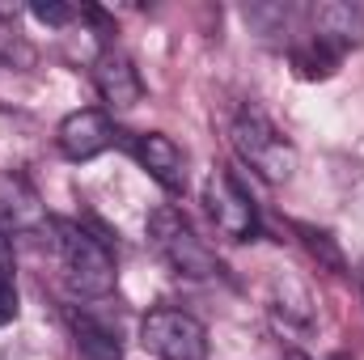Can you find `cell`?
<instances>
[{
  "label": "cell",
  "instance_id": "1",
  "mask_svg": "<svg viewBox=\"0 0 364 360\" xmlns=\"http://www.w3.org/2000/svg\"><path fill=\"white\" fill-rule=\"evenodd\" d=\"M51 246H55V263L77 297L97 301V297L114 292V259L90 229H81L73 221H51Z\"/></svg>",
  "mask_w": 364,
  "mask_h": 360
},
{
  "label": "cell",
  "instance_id": "2",
  "mask_svg": "<svg viewBox=\"0 0 364 360\" xmlns=\"http://www.w3.org/2000/svg\"><path fill=\"white\" fill-rule=\"evenodd\" d=\"M229 140L237 149V157L259 174L263 182H288L296 170V149L292 140L275 127L263 110H237V119L229 123Z\"/></svg>",
  "mask_w": 364,
  "mask_h": 360
},
{
  "label": "cell",
  "instance_id": "3",
  "mask_svg": "<svg viewBox=\"0 0 364 360\" xmlns=\"http://www.w3.org/2000/svg\"><path fill=\"white\" fill-rule=\"evenodd\" d=\"M149 242L170 263L174 275H186V280H212V275H220L216 255L203 246V238L191 229V221L182 216L178 208H170V203L153 208V216H149Z\"/></svg>",
  "mask_w": 364,
  "mask_h": 360
},
{
  "label": "cell",
  "instance_id": "4",
  "mask_svg": "<svg viewBox=\"0 0 364 360\" xmlns=\"http://www.w3.org/2000/svg\"><path fill=\"white\" fill-rule=\"evenodd\" d=\"M140 344L157 360H208V331L186 309H149L140 322Z\"/></svg>",
  "mask_w": 364,
  "mask_h": 360
},
{
  "label": "cell",
  "instance_id": "5",
  "mask_svg": "<svg viewBox=\"0 0 364 360\" xmlns=\"http://www.w3.org/2000/svg\"><path fill=\"white\" fill-rule=\"evenodd\" d=\"M203 203H208V216L216 221V229L233 242H250L259 238V208L255 199L246 195V186L233 179L229 170H212L203 182Z\"/></svg>",
  "mask_w": 364,
  "mask_h": 360
},
{
  "label": "cell",
  "instance_id": "6",
  "mask_svg": "<svg viewBox=\"0 0 364 360\" xmlns=\"http://www.w3.org/2000/svg\"><path fill=\"white\" fill-rule=\"evenodd\" d=\"M0 229H4V238L9 233L34 238V233L51 229V216H47L34 182L26 179V174H17V170L0 174Z\"/></svg>",
  "mask_w": 364,
  "mask_h": 360
},
{
  "label": "cell",
  "instance_id": "7",
  "mask_svg": "<svg viewBox=\"0 0 364 360\" xmlns=\"http://www.w3.org/2000/svg\"><path fill=\"white\" fill-rule=\"evenodd\" d=\"M93 85L102 93L106 106L114 110H127L144 97V81H140V68L132 64V55L123 47H102L97 60H93Z\"/></svg>",
  "mask_w": 364,
  "mask_h": 360
},
{
  "label": "cell",
  "instance_id": "8",
  "mask_svg": "<svg viewBox=\"0 0 364 360\" xmlns=\"http://www.w3.org/2000/svg\"><path fill=\"white\" fill-rule=\"evenodd\" d=\"M55 144L68 162H93L97 153H106L114 144V123L102 110H73L55 127Z\"/></svg>",
  "mask_w": 364,
  "mask_h": 360
},
{
  "label": "cell",
  "instance_id": "9",
  "mask_svg": "<svg viewBox=\"0 0 364 360\" xmlns=\"http://www.w3.org/2000/svg\"><path fill=\"white\" fill-rule=\"evenodd\" d=\"M132 157L149 170V179H157L170 195L186 191V157L166 132H140L132 140Z\"/></svg>",
  "mask_w": 364,
  "mask_h": 360
},
{
  "label": "cell",
  "instance_id": "10",
  "mask_svg": "<svg viewBox=\"0 0 364 360\" xmlns=\"http://www.w3.org/2000/svg\"><path fill=\"white\" fill-rule=\"evenodd\" d=\"M309 21H314L309 34L322 38L326 47H335L339 55L364 43V9H356V4H339V0L314 4L309 9Z\"/></svg>",
  "mask_w": 364,
  "mask_h": 360
},
{
  "label": "cell",
  "instance_id": "11",
  "mask_svg": "<svg viewBox=\"0 0 364 360\" xmlns=\"http://www.w3.org/2000/svg\"><path fill=\"white\" fill-rule=\"evenodd\" d=\"M288 60H292V68H296V77H301V81H326V77H335V73H339V60H343V55H339L335 47H326L322 38L305 34L301 43H292Z\"/></svg>",
  "mask_w": 364,
  "mask_h": 360
},
{
  "label": "cell",
  "instance_id": "12",
  "mask_svg": "<svg viewBox=\"0 0 364 360\" xmlns=\"http://www.w3.org/2000/svg\"><path fill=\"white\" fill-rule=\"evenodd\" d=\"M73 335H77V356L81 360H123L119 344L110 339V331H102L90 318H77L73 322Z\"/></svg>",
  "mask_w": 364,
  "mask_h": 360
},
{
  "label": "cell",
  "instance_id": "13",
  "mask_svg": "<svg viewBox=\"0 0 364 360\" xmlns=\"http://www.w3.org/2000/svg\"><path fill=\"white\" fill-rule=\"evenodd\" d=\"M17 318V284H13V271L0 268V327H9Z\"/></svg>",
  "mask_w": 364,
  "mask_h": 360
},
{
  "label": "cell",
  "instance_id": "14",
  "mask_svg": "<svg viewBox=\"0 0 364 360\" xmlns=\"http://www.w3.org/2000/svg\"><path fill=\"white\" fill-rule=\"evenodd\" d=\"M301 238H305V246H309L314 255H326V263H331V268H343V259H339V250L331 246V238H326V233H318V229L301 225Z\"/></svg>",
  "mask_w": 364,
  "mask_h": 360
},
{
  "label": "cell",
  "instance_id": "15",
  "mask_svg": "<svg viewBox=\"0 0 364 360\" xmlns=\"http://www.w3.org/2000/svg\"><path fill=\"white\" fill-rule=\"evenodd\" d=\"M30 13L47 26H68L77 17V9H68V4H30Z\"/></svg>",
  "mask_w": 364,
  "mask_h": 360
},
{
  "label": "cell",
  "instance_id": "16",
  "mask_svg": "<svg viewBox=\"0 0 364 360\" xmlns=\"http://www.w3.org/2000/svg\"><path fill=\"white\" fill-rule=\"evenodd\" d=\"M0 268H9V242H4V229H0Z\"/></svg>",
  "mask_w": 364,
  "mask_h": 360
},
{
  "label": "cell",
  "instance_id": "17",
  "mask_svg": "<svg viewBox=\"0 0 364 360\" xmlns=\"http://www.w3.org/2000/svg\"><path fill=\"white\" fill-rule=\"evenodd\" d=\"M288 360H309V356H301V352H288Z\"/></svg>",
  "mask_w": 364,
  "mask_h": 360
},
{
  "label": "cell",
  "instance_id": "18",
  "mask_svg": "<svg viewBox=\"0 0 364 360\" xmlns=\"http://www.w3.org/2000/svg\"><path fill=\"white\" fill-rule=\"evenodd\" d=\"M360 288H364V263H360Z\"/></svg>",
  "mask_w": 364,
  "mask_h": 360
}]
</instances>
